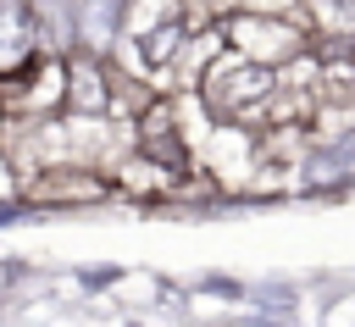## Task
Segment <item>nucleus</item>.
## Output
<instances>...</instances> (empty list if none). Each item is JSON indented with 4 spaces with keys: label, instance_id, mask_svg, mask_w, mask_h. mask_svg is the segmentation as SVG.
Here are the masks:
<instances>
[{
    "label": "nucleus",
    "instance_id": "f257e3e1",
    "mask_svg": "<svg viewBox=\"0 0 355 327\" xmlns=\"http://www.w3.org/2000/svg\"><path fill=\"white\" fill-rule=\"evenodd\" d=\"M277 94H283V72L266 67V61H250L244 50H216L205 67H200V100L216 122H233V127H277Z\"/></svg>",
    "mask_w": 355,
    "mask_h": 327
},
{
    "label": "nucleus",
    "instance_id": "f03ea898",
    "mask_svg": "<svg viewBox=\"0 0 355 327\" xmlns=\"http://www.w3.org/2000/svg\"><path fill=\"white\" fill-rule=\"evenodd\" d=\"M222 44H233L250 61H266V67L283 72L288 61H300L311 50V33L294 28V22H283V17H272V11H233L222 22Z\"/></svg>",
    "mask_w": 355,
    "mask_h": 327
},
{
    "label": "nucleus",
    "instance_id": "7ed1b4c3",
    "mask_svg": "<svg viewBox=\"0 0 355 327\" xmlns=\"http://www.w3.org/2000/svg\"><path fill=\"white\" fill-rule=\"evenodd\" d=\"M133 150L150 155V161L166 166V172H189V144H183V127H178V105H172L166 94L139 111V122H133Z\"/></svg>",
    "mask_w": 355,
    "mask_h": 327
},
{
    "label": "nucleus",
    "instance_id": "20e7f679",
    "mask_svg": "<svg viewBox=\"0 0 355 327\" xmlns=\"http://www.w3.org/2000/svg\"><path fill=\"white\" fill-rule=\"evenodd\" d=\"M39 55H44V39H39L33 0H0V83L22 78Z\"/></svg>",
    "mask_w": 355,
    "mask_h": 327
},
{
    "label": "nucleus",
    "instance_id": "39448f33",
    "mask_svg": "<svg viewBox=\"0 0 355 327\" xmlns=\"http://www.w3.org/2000/svg\"><path fill=\"white\" fill-rule=\"evenodd\" d=\"M122 11H128V0H72V50L111 55V44L122 33Z\"/></svg>",
    "mask_w": 355,
    "mask_h": 327
},
{
    "label": "nucleus",
    "instance_id": "423d86ee",
    "mask_svg": "<svg viewBox=\"0 0 355 327\" xmlns=\"http://www.w3.org/2000/svg\"><path fill=\"white\" fill-rule=\"evenodd\" d=\"M17 216H22V205H11V200H0V227H6V222H17Z\"/></svg>",
    "mask_w": 355,
    "mask_h": 327
},
{
    "label": "nucleus",
    "instance_id": "0eeeda50",
    "mask_svg": "<svg viewBox=\"0 0 355 327\" xmlns=\"http://www.w3.org/2000/svg\"><path fill=\"white\" fill-rule=\"evenodd\" d=\"M227 327H266V321H227Z\"/></svg>",
    "mask_w": 355,
    "mask_h": 327
},
{
    "label": "nucleus",
    "instance_id": "6e6552de",
    "mask_svg": "<svg viewBox=\"0 0 355 327\" xmlns=\"http://www.w3.org/2000/svg\"><path fill=\"white\" fill-rule=\"evenodd\" d=\"M0 139H6V105H0Z\"/></svg>",
    "mask_w": 355,
    "mask_h": 327
},
{
    "label": "nucleus",
    "instance_id": "1a4fd4ad",
    "mask_svg": "<svg viewBox=\"0 0 355 327\" xmlns=\"http://www.w3.org/2000/svg\"><path fill=\"white\" fill-rule=\"evenodd\" d=\"M0 288H6V266H0Z\"/></svg>",
    "mask_w": 355,
    "mask_h": 327
}]
</instances>
